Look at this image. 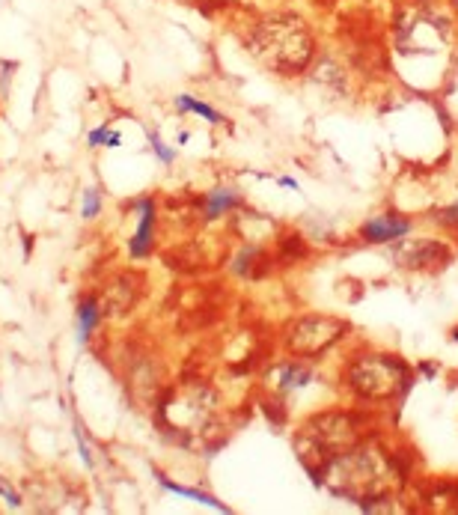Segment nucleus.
<instances>
[{"instance_id": "obj_1", "label": "nucleus", "mask_w": 458, "mask_h": 515, "mask_svg": "<svg viewBox=\"0 0 458 515\" xmlns=\"http://www.w3.org/2000/svg\"><path fill=\"white\" fill-rule=\"evenodd\" d=\"M316 483L366 513H402L399 495L411 483V462L381 435L369 432L322 465Z\"/></svg>"}, {"instance_id": "obj_2", "label": "nucleus", "mask_w": 458, "mask_h": 515, "mask_svg": "<svg viewBox=\"0 0 458 515\" xmlns=\"http://www.w3.org/2000/svg\"><path fill=\"white\" fill-rule=\"evenodd\" d=\"M247 48L274 75H301L316 57L313 30L298 12L262 15L247 36Z\"/></svg>"}, {"instance_id": "obj_3", "label": "nucleus", "mask_w": 458, "mask_h": 515, "mask_svg": "<svg viewBox=\"0 0 458 515\" xmlns=\"http://www.w3.org/2000/svg\"><path fill=\"white\" fill-rule=\"evenodd\" d=\"M340 382L357 405L384 408L408 396V390L414 387V370L402 355L363 349L345 361L340 370Z\"/></svg>"}, {"instance_id": "obj_4", "label": "nucleus", "mask_w": 458, "mask_h": 515, "mask_svg": "<svg viewBox=\"0 0 458 515\" xmlns=\"http://www.w3.org/2000/svg\"><path fill=\"white\" fill-rule=\"evenodd\" d=\"M369 417L354 408H331L307 417L295 435V450L301 465L319 477L322 465H328L334 456H340L351 444H357L363 435H369Z\"/></svg>"}, {"instance_id": "obj_5", "label": "nucleus", "mask_w": 458, "mask_h": 515, "mask_svg": "<svg viewBox=\"0 0 458 515\" xmlns=\"http://www.w3.org/2000/svg\"><path fill=\"white\" fill-rule=\"evenodd\" d=\"M450 39L453 24L432 0H399L393 6V48L402 57L441 54Z\"/></svg>"}, {"instance_id": "obj_6", "label": "nucleus", "mask_w": 458, "mask_h": 515, "mask_svg": "<svg viewBox=\"0 0 458 515\" xmlns=\"http://www.w3.org/2000/svg\"><path fill=\"white\" fill-rule=\"evenodd\" d=\"M348 334H351L348 319H340L334 313H301L283 325L280 343L289 358H301L313 364L328 352H334Z\"/></svg>"}, {"instance_id": "obj_7", "label": "nucleus", "mask_w": 458, "mask_h": 515, "mask_svg": "<svg viewBox=\"0 0 458 515\" xmlns=\"http://www.w3.org/2000/svg\"><path fill=\"white\" fill-rule=\"evenodd\" d=\"M390 259H393V265H399L405 271L429 274V271L447 268L456 259V251L441 239H399L390 248Z\"/></svg>"}, {"instance_id": "obj_8", "label": "nucleus", "mask_w": 458, "mask_h": 515, "mask_svg": "<svg viewBox=\"0 0 458 515\" xmlns=\"http://www.w3.org/2000/svg\"><path fill=\"white\" fill-rule=\"evenodd\" d=\"M313 379H316V373H313L310 361L289 358V361H280V364H274V367L268 370L265 385L271 387V393H274L277 402H280L283 396H289V393H295V390H304Z\"/></svg>"}, {"instance_id": "obj_9", "label": "nucleus", "mask_w": 458, "mask_h": 515, "mask_svg": "<svg viewBox=\"0 0 458 515\" xmlns=\"http://www.w3.org/2000/svg\"><path fill=\"white\" fill-rule=\"evenodd\" d=\"M411 230H414L411 218H405L399 212H384V215H372L369 221H363L360 239L366 245H393V242L405 239Z\"/></svg>"}, {"instance_id": "obj_10", "label": "nucleus", "mask_w": 458, "mask_h": 515, "mask_svg": "<svg viewBox=\"0 0 458 515\" xmlns=\"http://www.w3.org/2000/svg\"><path fill=\"white\" fill-rule=\"evenodd\" d=\"M137 209H140V224H137V233L131 239V257L143 259L149 257L152 239H155V203L152 200H140Z\"/></svg>"}, {"instance_id": "obj_11", "label": "nucleus", "mask_w": 458, "mask_h": 515, "mask_svg": "<svg viewBox=\"0 0 458 515\" xmlns=\"http://www.w3.org/2000/svg\"><path fill=\"white\" fill-rule=\"evenodd\" d=\"M232 271H235L238 277L259 280V277H265V274L271 271V257H268V251H265L262 245H250V248H244V251L235 257Z\"/></svg>"}, {"instance_id": "obj_12", "label": "nucleus", "mask_w": 458, "mask_h": 515, "mask_svg": "<svg viewBox=\"0 0 458 515\" xmlns=\"http://www.w3.org/2000/svg\"><path fill=\"white\" fill-rule=\"evenodd\" d=\"M238 206H241V194L235 188H229V185H221V188H215V191L206 194L203 218L206 221H218V218H224L229 212H235Z\"/></svg>"}, {"instance_id": "obj_13", "label": "nucleus", "mask_w": 458, "mask_h": 515, "mask_svg": "<svg viewBox=\"0 0 458 515\" xmlns=\"http://www.w3.org/2000/svg\"><path fill=\"white\" fill-rule=\"evenodd\" d=\"M426 504L429 510H438V513H458V483L456 480H444V483H435L426 495Z\"/></svg>"}, {"instance_id": "obj_14", "label": "nucleus", "mask_w": 458, "mask_h": 515, "mask_svg": "<svg viewBox=\"0 0 458 515\" xmlns=\"http://www.w3.org/2000/svg\"><path fill=\"white\" fill-rule=\"evenodd\" d=\"M161 480V486L167 489V492H173V495H182V498H191V501H197V504H206V507H212V510H218V513H227V507L218 501V498H212L209 492H200V489H191V486H179V483H173V480H167V477H158Z\"/></svg>"}, {"instance_id": "obj_15", "label": "nucleus", "mask_w": 458, "mask_h": 515, "mask_svg": "<svg viewBox=\"0 0 458 515\" xmlns=\"http://www.w3.org/2000/svg\"><path fill=\"white\" fill-rule=\"evenodd\" d=\"M99 325V304L90 298L78 307V343H87Z\"/></svg>"}, {"instance_id": "obj_16", "label": "nucleus", "mask_w": 458, "mask_h": 515, "mask_svg": "<svg viewBox=\"0 0 458 515\" xmlns=\"http://www.w3.org/2000/svg\"><path fill=\"white\" fill-rule=\"evenodd\" d=\"M176 108H179V111H188V114H197V117H206V120L215 123V126L227 123L221 111H215V108L206 105V102H197L194 96H176Z\"/></svg>"}, {"instance_id": "obj_17", "label": "nucleus", "mask_w": 458, "mask_h": 515, "mask_svg": "<svg viewBox=\"0 0 458 515\" xmlns=\"http://www.w3.org/2000/svg\"><path fill=\"white\" fill-rule=\"evenodd\" d=\"M87 143L90 146H119L122 143V134L119 131H111L108 126H102V129H93L90 134H87Z\"/></svg>"}, {"instance_id": "obj_18", "label": "nucleus", "mask_w": 458, "mask_h": 515, "mask_svg": "<svg viewBox=\"0 0 458 515\" xmlns=\"http://www.w3.org/2000/svg\"><path fill=\"white\" fill-rule=\"evenodd\" d=\"M99 212H102V191L87 188L84 191V218H96Z\"/></svg>"}, {"instance_id": "obj_19", "label": "nucleus", "mask_w": 458, "mask_h": 515, "mask_svg": "<svg viewBox=\"0 0 458 515\" xmlns=\"http://www.w3.org/2000/svg\"><path fill=\"white\" fill-rule=\"evenodd\" d=\"M149 143H152V152L161 158V164H173L176 161V152L161 140V134H149Z\"/></svg>"}, {"instance_id": "obj_20", "label": "nucleus", "mask_w": 458, "mask_h": 515, "mask_svg": "<svg viewBox=\"0 0 458 515\" xmlns=\"http://www.w3.org/2000/svg\"><path fill=\"white\" fill-rule=\"evenodd\" d=\"M435 221H438L441 227H447V230L458 233V203L456 206H447V209H441V212L435 215Z\"/></svg>"}, {"instance_id": "obj_21", "label": "nucleus", "mask_w": 458, "mask_h": 515, "mask_svg": "<svg viewBox=\"0 0 458 515\" xmlns=\"http://www.w3.org/2000/svg\"><path fill=\"white\" fill-rule=\"evenodd\" d=\"M0 495L6 498V504H9V507H21V495H18V492H15L3 477H0Z\"/></svg>"}, {"instance_id": "obj_22", "label": "nucleus", "mask_w": 458, "mask_h": 515, "mask_svg": "<svg viewBox=\"0 0 458 515\" xmlns=\"http://www.w3.org/2000/svg\"><path fill=\"white\" fill-rule=\"evenodd\" d=\"M75 438H78V447H81V459H84V465L90 468V465H93V456H90V447H87V441H84V435H81V426H75Z\"/></svg>"}, {"instance_id": "obj_23", "label": "nucleus", "mask_w": 458, "mask_h": 515, "mask_svg": "<svg viewBox=\"0 0 458 515\" xmlns=\"http://www.w3.org/2000/svg\"><path fill=\"white\" fill-rule=\"evenodd\" d=\"M319 6H334V3H340V0H316Z\"/></svg>"}, {"instance_id": "obj_24", "label": "nucleus", "mask_w": 458, "mask_h": 515, "mask_svg": "<svg viewBox=\"0 0 458 515\" xmlns=\"http://www.w3.org/2000/svg\"><path fill=\"white\" fill-rule=\"evenodd\" d=\"M244 3H262V0H244Z\"/></svg>"}, {"instance_id": "obj_25", "label": "nucleus", "mask_w": 458, "mask_h": 515, "mask_svg": "<svg viewBox=\"0 0 458 515\" xmlns=\"http://www.w3.org/2000/svg\"><path fill=\"white\" fill-rule=\"evenodd\" d=\"M453 6H456V9H458V0H453Z\"/></svg>"}]
</instances>
